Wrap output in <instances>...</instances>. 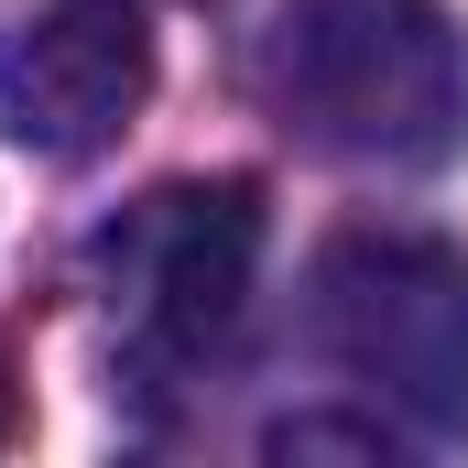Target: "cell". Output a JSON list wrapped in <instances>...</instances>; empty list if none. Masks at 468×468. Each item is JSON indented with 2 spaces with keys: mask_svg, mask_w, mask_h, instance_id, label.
I'll return each mask as SVG.
<instances>
[{
  "mask_svg": "<svg viewBox=\"0 0 468 468\" xmlns=\"http://www.w3.org/2000/svg\"><path fill=\"white\" fill-rule=\"evenodd\" d=\"M250 272H261V186L250 175L153 186L88 250V283H99V316H110V349L131 381H197L250 316Z\"/></svg>",
  "mask_w": 468,
  "mask_h": 468,
  "instance_id": "2",
  "label": "cell"
},
{
  "mask_svg": "<svg viewBox=\"0 0 468 468\" xmlns=\"http://www.w3.org/2000/svg\"><path fill=\"white\" fill-rule=\"evenodd\" d=\"M261 88L316 153L425 175L468 142V44L436 0H283Z\"/></svg>",
  "mask_w": 468,
  "mask_h": 468,
  "instance_id": "1",
  "label": "cell"
},
{
  "mask_svg": "<svg viewBox=\"0 0 468 468\" xmlns=\"http://www.w3.org/2000/svg\"><path fill=\"white\" fill-rule=\"evenodd\" d=\"M142 99H153L142 0H55L44 22H22L0 44V120H11V142H33L55 164L110 153Z\"/></svg>",
  "mask_w": 468,
  "mask_h": 468,
  "instance_id": "4",
  "label": "cell"
},
{
  "mask_svg": "<svg viewBox=\"0 0 468 468\" xmlns=\"http://www.w3.org/2000/svg\"><path fill=\"white\" fill-rule=\"evenodd\" d=\"M305 327L381 403H403L425 425H468V250L425 229L327 239L316 283H305Z\"/></svg>",
  "mask_w": 468,
  "mask_h": 468,
  "instance_id": "3",
  "label": "cell"
}]
</instances>
